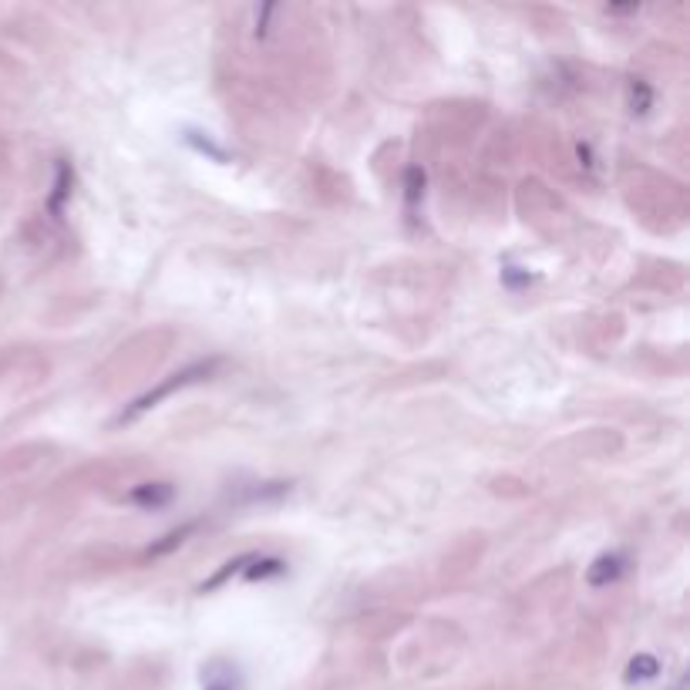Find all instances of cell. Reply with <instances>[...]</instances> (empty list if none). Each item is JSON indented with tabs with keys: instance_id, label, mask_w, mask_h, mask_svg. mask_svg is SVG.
<instances>
[{
	"instance_id": "cell-1",
	"label": "cell",
	"mask_w": 690,
	"mask_h": 690,
	"mask_svg": "<svg viewBox=\"0 0 690 690\" xmlns=\"http://www.w3.org/2000/svg\"><path fill=\"white\" fill-rule=\"evenodd\" d=\"M216 371V361H199V364H189L186 371H179V374H172L169 381H162L159 388H152V391H145L142 398H135L132 401V408H125L122 411V418H118V425H125V421H135L138 414H145L149 408H155L162 398H169L172 391H182V388H189V384H196L202 381V377H209Z\"/></svg>"
},
{
	"instance_id": "cell-2",
	"label": "cell",
	"mask_w": 690,
	"mask_h": 690,
	"mask_svg": "<svg viewBox=\"0 0 690 690\" xmlns=\"http://www.w3.org/2000/svg\"><path fill=\"white\" fill-rule=\"evenodd\" d=\"M202 690H243V677L229 660H209L199 674Z\"/></svg>"
},
{
	"instance_id": "cell-3",
	"label": "cell",
	"mask_w": 690,
	"mask_h": 690,
	"mask_svg": "<svg viewBox=\"0 0 690 690\" xmlns=\"http://www.w3.org/2000/svg\"><path fill=\"white\" fill-rule=\"evenodd\" d=\"M135 505H142V509H162L165 502L172 499V485H165V482H149V485H138V489L128 495Z\"/></svg>"
},
{
	"instance_id": "cell-4",
	"label": "cell",
	"mask_w": 690,
	"mask_h": 690,
	"mask_svg": "<svg viewBox=\"0 0 690 690\" xmlns=\"http://www.w3.org/2000/svg\"><path fill=\"white\" fill-rule=\"evenodd\" d=\"M620 573H623V556L610 552V556H600L590 566V583L593 586H606V583H613V579L620 576Z\"/></svg>"
},
{
	"instance_id": "cell-5",
	"label": "cell",
	"mask_w": 690,
	"mask_h": 690,
	"mask_svg": "<svg viewBox=\"0 0 690 690\" xmlns=\"http://www.w3.org/2000/svg\"><path fill=\"white\" fill-rule=\"evenodd\" d=\"M192 529H196V522H189V526H182V529H176V532H169V536H165V542H155V546L149 549V556H165V552H172L176 546H182V539H186Z\"/></svg>"
},
{
	"instance_id": "cell-6",
	"label": "cell",
	"mask_w": 690,
	"mask_h": 690,
	"mask_svg": "<svg viewBox=\"0 0 690 690\" xmlns=\"http://www.w3.org/2000/svg\"><path fill=\"white\" fill-rule=\"evenodd\" d=\"M660 674V667H657V660L653 657H647V653H643V657H637L630 664V670H627V680H650V677H657Z\"/></svg>"
},
{
	"instance_id": "cell-7",
	"label": "cell",
	"mask_w": 690,
	"mask_h": 690,
	"mask_svg": "<svg viewBox=\"0 0 690 690\" xmlns=\"http://www.w3.org/2000/svg\"><path fill=\"white\" fill-rule=\"evenodd\" d=\"M246 563H253V556H239L236 563H226V569H223V573H216L213 579H209V583H202V590H216L219 583H226V579L233 576V573H239V569H243Z\"/></svg>"
},
{
	"instance_id": "cell-8",
	"label": "cell",
	"mask_w": 690,
	"mask_h": 690,
	"mask_svg": "<svg viewBox=\"0 0 690 690\" xmlns=\"http://www.w3.org/2000/svg\"><path fill=\"white\" fill-rule=\"evenodd\" d=\"M280 569H283V563H276V559H263V563H260V559H256V569H250V573H246V576H250V579H260V576L280 573Z\"/></svg>"
}]
</instances>
